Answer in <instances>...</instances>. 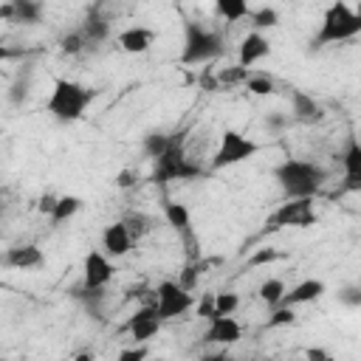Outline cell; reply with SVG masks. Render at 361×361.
I'll use <instances>...</instances> for the list:
<instances>
[{
  "label": "cell",
  "instance_id": "8",
  "mask_svg": "<svg viewBox=\"0 0 361 361\" xmlns=\"http://www.w3.org/2000/svg\"><path fill=\"white\" fill-rule=\"evenodd\" d=\"M195 305L192 293L186 288H180V282H161L155 288V310L161 316V322H169V319H180L189 313V307Z\"/></svg>",
  "mask_w": 361,
  "mask_h": 361
},
{
  "label": "cell",
  "instance_id": "28",
  "mask_svg": "<svg viewBox=\"0 0 361 361\" xmlns=\"http://www.w3.org/2000/svg\"><path fill=\"white\" fill-rule=\"evenodd\" d=\"M85 48H87V39H85V34H82L79 28H73V31H68V34L59 37V51L68 54V56H76V54H82Z\"/></svg>",
  "mask_w": 361,
  "mask_h": 361
},
{
  "label": "cell",
  "instance_id": "11",
  "mask_svg": "<svg viewBox=\"0 0 361 361\" xmlns=\"http://www.w3.org/2000/svg\"><path fill=\"white\" fill-rule=\"evenodd\" d=\"M341 166H344V183L341 192H361V141L355 135L347 138L341 149Z\"/></svg>",
  "mask_w": 361,
  "mask_h": 361
},
{
  "label": "cell",
  "instance_id": "26",
  "mask_svg": "<svg viewBox=\"0 0 361 361\" xmlns=\"http://www.w3.org/2000/svg\"><path fill=\"white\" fill-rule=\"evenodd\" d=\"M42 20V3L37 0H14V23H39Z\"/></svg>",
  "mask_w": 361,
  "mask_h": 361
},
{
  "label": "cell",
  "instance_id": "14",
  "mask_svg": "<svg viewBox=\"0 0 361 361\" xmlns=\"http://www.w3.org/2000/svg\"><path fill=\"white\" fill-rule=\"evenodd\" d=\"M133 245H135V243H133V237H130L124 220H116V223H110V226L102 231V251H104L110 259L127 257Z\"/></svg>",
  "mask_w": 361,
  "mask_h": 361
},
{
  "label": "cell",
  "instance_id": "13",
  "mask_svg": "<svg viewBox=\"0 0 361 361\" xmlns=\"http://www.w3.org/2000/svg\"><path fill=\"white\" fill-rule=\"evenodd\" d=\"M240 338H243V327H240V322L234 316H214V319H209V327L203 333L206 344H223V347L237 344Z\"/></svg>",
  "mask_w": 361,
  "mask_h": 361
},
{
  "label": "cell",
  "instance_id": "25",
  "mask_svg": "<svg viewBox=\"0 0 361 361\" xmlns=\"http://www.w3.org/2000/svg\"><path fill=\"white\" fill-rule=\"evenodd\" d=\"M285 293H288V288H285V282H282L279 276H271V279H265V282L259 285V299H262L268 307L282 305Z\"/></svg>",
  "mask_w": 361,
  "mask_h": 361
},
{
  "label": "cell",
  "instance_id": "24",
  "mask_svg": "<svg viewBox=\"0 0 361 361\" xmlns=\"http://www.w3.org/2000/svg\"><path fill=\"white\" fill-rule=\"evenodd\" d=\"M124 226H127V231H130L133 243H138V240H144V237L152 231L155 220H152L149 214H144V212H130V214L124 217Z\"/></svg>",
  "mask_w": 361,
  "mask_h": 361
},
{
  "label": "cell",
  "instance_id": "17",
  "mask_svg": "<svg viewBox=\"0 0 361 361\" xmlns=\"http://www.w3.org/2000/svg\"><path fill=\"white\" fill-rule=\"evenodd\" d=\"M79 31L85 34L87 45L104 42V39L110 37V17L104 14L102 6H90L87 14H85V20H82V25H79Z\"/></svg>",
  "mask_w": 361,
  "mask_h": 361
},
{
  "label": "cell",
  "instance_id": "1",
  "mask_svg": "<svg viewBox=\"0 0 361 361\" xmlns=\"http://www.w3.org/2000/svg\"><path fill=\"white\" fill-rule=\"evenodd\" d=\"M274 180L279 183V189L288 200H302V197H313L324 186L327 169L316 161L285 158L282 164L274 166Z\"/></svg>",
  "mask_w": 361,
  "mask_h": 361
},
{
  "label": "cell",
  "instance_id": "18",
  "mask_svg": "<svg viewBox=\"0 0 361 361\" xmlns=\"http://www.w3.org/2000/svg\"><path fill=\"white\" fill-rule=\"evenodd\" d=\"M152 39H155V31L147 25H130L116 37V42L124 54H147L152 48Z\"/></svg>",
  "mask_w": 361,
  "mask_h": 361
},
{
  "label": "cell",
  "instance_id": "30",
  "mask_svg": "<svg viewBox=\"0 0 361 361\" xmlns=\"http://www.w3.org/2000/svg\"><path fill=\"white\" fill-rule=\"evenodd\" d=\"M237 307H240V296L234 290L214 293V316H234Z\"/></svg>",
  "mask_w": 361,
  "mask_h": 361
},
{
  "label": "cell",
  "instance_id": "19",
  "mask_svg": "<svg viewBox=\"0 0 361 361\" xmlns=\"http://www.w3.org/2000/svg\"><path fill=\"white\" fill-rule=\"evenodd\" d=\"M290 110H293V118L302 121V124H316V121L324 118V107L313 96H307L305 90L290 93Z\"/></svg>",
  "mask_w": 361,
  "mask_h": 361
},
{
  "label": "cell",
  "instance_id": "15",
  "mask_svg": "<svg viewBox=\"0 0 361 361\" xmlns=\"http://www.w3.org/2000/svg\"><path fill=\"white\" fill-rule=\"evenodd\" d=\"M45 262V254L42 248H37L34 243H25V245H11L6 248L3 254V265L11 268V271H34Z\"/></svg>",
  "mask_w": 361,
  "mask_h": 361
},
{
  "label": "cell",
  "instance_id": "9",
  "mask_svg": "<svg viewBox=\"0 0 361 361\" xmlns=\"http://www.w3.org/2000/svg\"><path fill=\"white\" fill-rule=\"evenodd\" d=\"M113 276H116L113 259L102 248L87 251V257L82 262V288H87V290H104L113 282Z\"/></svg>",
  "mask_w": 361,
  "mask_h": 361
},
{
  "label": "cell",
  "instance_id": "31",
  "mask_svg": "<svg viewBox=\"0 0 361 361\" xmlns=\"http://www.w3.org/2000/svg\"><path fill=\"white\" fill-rule=\"evenodd\" d=\"M245 87L254 96H271V93H276V82L271 76H265V73H251L248 82H245Z\"/></svg>",
  "mask_w": 361,
  "mask_h": 361
},
{
  "label": "cell",
  "instance_id": "29",
  "mask_svg": "<svg viewBox=\"0 0 361 361\" xmlns=\"http://www.w3.org/2000/svg\"><path fill=\"white\" fill-rule=\"evenodd\" d=\"M285 324H296V307H285V305L271 307L265 327H268V330H274V327H285Z\"/></svg>",
  "mask_w": 361,
  "mask_h": 361
},
{
  "label": "cell",
  "instance_id": "16",
  "mask_svg": "<svg viewBox=\"0 0 361 361\" xmlns=\"http://www.w3.org/2000/svg\"><path fill=\"white\" fill-rule=\"evenodd\" d=\"M268 54H271V42H268L265 34H259V31H248V34L240 39L237 56H240V65H243V68H251V65L262 62Z\"/></svg>",
  "mask_w": 361,
  "mask_h": 361
},
{
  "label": "cell",
  "instance_id": "42",
  "mask_svg": "<svg viewBox=\"0 0 361 361\" xmlns=\"http://www.w3.org/2000/svg\"><path fill=\"white\" fill-rule=\"evenodd\" d=\"M330 361H333V358H330Z\"/></svg>",
  "mask_w": 361,
  "mask_h": 361
},
{
  "label": "cell",
  "instance_id": "4",
  "mask_svg": "<svg viewBox=\"0 0 361 361\" xmlns=\"http://www.w3.org/2000/svg\"><path fill=\"white\" fill-rule=\"evenodd\" d=\"M200 175H203V166L195 164L189 158V152H186V135L183 133H172L169 149L158 161H152L149 180L164 186V183H172V180H195Z\"/></svg>",
  "mask_w": 361,
  "mask_h": 361
},
{
  "label": "cell",
  "instance_id": "3",
  "mask_svg": "<svg viewBox=\"0 0 361 361\" xmlns=\"http://www.w3.org/2000/svg\"><path fill=\"white\" fill-rule=\"evenodd\" d=\"M361 34V6L353 8L350 3H330L322 14L319 31L313 37V48H324V45H336V42H347L353 37Z\"/></svg>",
  "mask_w": 361,
  "mask_h": 361
},
{
  "label": "cell",
  "instance_id": "23",
  "mask_svg": "<svg viewBox=\"0 0 361 361\" xmlns=\"http://www.w3.org/2000/svg\"><path fill=\"white\" fill-rule=\"evenodd\" d=\"M214 11L226 20V23H240V20H248L251 17V6L243 3V0H220L214 6Z\"/></svg>",
  "mask_w": 361,
  "mask_h": 361
},
{
  "label": "cell",
  "instance_id": "22",
  "mask_svg": "<svg viewBox=\"0 0 361 361\" xmlns=\"http://www.w3.org/2000/svg\"><path fill=\"white\" fill-rule=\"evenodd\" d=\"M79 209H82V197H76V195H59L56 209H54V214H51L48 220H51L54 228H59L62 223H68L71 217H76Z\"/></svg>",
  "mask_w": 361,
  "mask_h": 361
},
{
  "label": "cell",
  "instance_id": "37",
  "mask_svg": "<svg viewBox=\"0 0 361 361\" xmlns=\"http://www.w3.org/2000/svg\"><path fill=\"white\" fill-rule=\"evenodd\" d=\"M305 361H330V355L322 347H310V350H305Z\"/></svg>",
  "mask_w": 361,
  "mask_h": 361
},
{
  "label": "cell",
  "instance_id": "33",
  "mask_svg": "<svg viewBox=\"0 0 361 361\" xmlns=\"http://www.w3.org/2000/svg\"><path fill=\"white\" fill-rule=\"evenodd\" d=\"M276 259H279V251H274V248H262V251H257V254L248 257V268L271 265V262H276Z\"/></svg>",
  "mask_w": 361,
  "mask_h": 361
},
{
  "label": "cell",
  "instance_id": "27",
  "mask_svg": "<svg viewBox=\"0 0 361 361\" xmlns=\"http://www.w3.org/2000/svg\"><path fill=\"white\" fill-rule=\"evenodd\" d=\"M251 25H254V31H265V28H276L279 25V11L276 8H271V6H259V8H251Z\"/></svg>",
  "mask_w": 361,
  "mask_h": 361
},
{
  "label": "cell",
  "instance_id": "2",
  "mask_svg": "<svg viewBox=\"0 0 361 361\" xmlns=\"http://www.w3.org/2000/svg\"><path fill=\"white\" fill-rule=\"evenodd\" d=\"M96 99V90L76 82V79H54L51 85V93H48V102H45V113L59 121V124H73L79 118H85L90 102Z\"/></svg>",
  "mask_w": 361,
  "mask_h": 361
},
{
  "label": "cell",
  "instance_id": "7",
  "mask_svg": "<svg viewBox=\"0 0 361 361\" xmlns=\"http://www.w3.org/2000/svg\"><path fill=\"white\" fill-rule=\"evenodd\" d=\"M319 214L313 209V197H302V200H288L282 203L268 220H265V231H279V228H307V226H316Z\"/></svg>",
  "mask_w": 361,
  "mask_h": 361
},
{
  "label": "cell",
  "instance_id": "32",
  "mask_svg": "<svg viewBox=\"0 0 361 361\" xmlns=\"http://www.w3.org/2000/svg\"><path fill=\"white\" fill-rule=\"evenodd\" d=\"M248 76H251L248 68H243V65H231V68H223V71L217 73V82H220V85H240V82L245 85Z\"/></svg>",
  "mask_w": 361,
  "mask_h": 361
},
{
  "label": "cell",
  "instance_id": "40",
  "mask_svg": "<svg viewBox=\"0 0 361 361\" xmlns=\"http://www.w3.org/2000/svg\"><path fill=\"white\" fill-rule=\"evenodd\" d=\"M73 361H96V355H93V353H79Z\"/></svg>",
  "mask_w": 361,
  "mask_h": 361
},
{
  "label": "cell",
  "instance_id": "21",
  "mask_svg": "<svg viewBox=\"0 0 361 361\" xmlns=\"http://www.w3.org/2000/svg\"><path fill=\"white\" fill-rule=\"evenodd\" d=\"M172 144V133H164V130H149L144 138H141V149L149 161H158Z\"/></svg>",
  "mask_w": 361,
  "mask_h": 361
},
{
  "label": "cell",
  "instance_id": "38",
  "mask_svg": "<svg viewBox=\"0 0 361 361\" xmlns=\"http://www.w3.org/2000/svg\"><path fill=\"white\" fill-rule=\"evenodd\" d=\"M135 180H133V172L130 169H124V172H118V178H116V186L118 189H127V186H133Z\"/></svg>",
  "mask_w": 361,
  "mask_h": 361
},
{
  "label": "cell",
  "instance_id": "41",
  "mask_svg": "<svg viewBox=\"0 0 361 361\" xmlns=\"http://www.w3.org/2000/svg\"><path fill=\"white\" fill-rule=\"evenodd\" d=\"M200 361H206V358H200Z\"/></svg>",
  "mask_w": 361,
  "mask_h": 361
},
{
  "label": "cell",
  "instance_id": "43",
  "mask_svg": "<svg viewBox=\"0 0 361 361\" xmlns=\"http://www.w3.org/2000/svg\"><path fill=\"white\" fill-rule=\"evenodd\" d=\"M158 361H161V358H158Z\"/></svg>",
  "mask_w": 361,
  "mask_h": 361
},
{
  "label": "cell",
  "instance_id": "36",
  "mask_svg": "<svg viewBox=\"0 0 361 361\" xmlns=\"http://www.w3.org/2000/svg\"><path fill=\"white\" fill-rule=\"evenodd\" d=\"M197 316H203V319H214V296H206V299L197 305Z\"/></svg>",
  "mask_w": 361,
  "mask_h": 361
},
{
  "label": "cell",
  "instance_id": "5",
  "mask_svg": "<svg viewBox=\"0 0 361 361\" xmlns=\"http://www.w3.org/2000/svg\"><path fill=\"white\" fill-rule=\"evenodd\" d=\"M226 48V39L217 28L203 25L197 20L183 23V45H180V62L183 65H206L217 59Z\"/></svg>",
  "mask_w": 361,
  "mask_h": 361
},
{
  "label": "cell",
  "instance_id": "12",
  "mask_svg": "<svg viewBox=\"0 0 361 361\" xmlns=\"http://www.w3.org/2000/svg\"><path fill=\"white\" fill-rule=\"evenodd\" d=\"M164 220L166 226L186 243V245H195V231H192V212L186 203H178V200H164Z\"/></svg>",
  "mask_w": 361,
  "mask_h": 361
},
{
  "label": "cell",
  "instance_id": "6",
  "mask_svg": "<svg viewBox=\"0 0 361 361\" xmlns=\"http://www.w3.org/2000/svg\"><path fill=\"white\" fill-rule=\"evenodd\" d=\"M257 152H259V144H257L254 138L243 135L240 130H223L220 144H217V149H214V155H212L209 166H212V169L237 166V164H243V161L254 158Z\"/></svg>",
  "mask_w": 361,
  "mask_h": 361
},
{
  "label": "cell",
  "instance_id": "39",
  "mask_svg": "<svg viewBox=\"0 0 361 361\" xmlns=\"http://www.w3.org/2000/svg\"><path fill=\"white\" fill-rule=\"evenodd\" d=\"M206 361H234L231 355H226V353H212V355H203Z\"/></svg>",
  "mask_w": 361,
  "mask_h": 361
},
{
  "label": "cell",
  "instance_id": "20",
  "mask_svg": "<svg viewBox=\"0 0 361 361\" xmlns=\"http://www.w3.org/2000/svg\"><path fill=\"white\" fill-rule=\"evenodd\" d=\"M319 296H324V282H322V279H302V282H296L293 288H288L282 305H285V307H299V305L316 302Z\"/></svg>",
  "mask_w": 361,
  "mask_h": 361
},
{
  "label": "cell",
  "instance_id": "10",
  "mask_svg": "<svg viewBox=\"0 0 361 361\" xmlns=\"http://www.w3.org/2000/svg\"><path fill=\"white\" fill-rule=\"evenodd\" d=\"M161 324H164V322H161L155 305H147V307H138V310L130 316V322H127V333H130V338H133L135 344H147L149 338L158 336Z\"/></svg>",
  "mask_w": 361,
  "mask_h": 361
},
{
  "label": "cell",
  "instance_id": "34",
  "mask_svg": "<svg viewBox=\"0 0 361 361\" xmlns=\"http://www.w3.org/2000/svg\"><path fill=\"white\" fill-rule=\"evenodd\" d=\"M147 355H149L147 344H135V347L121 350V353H118V361H147Z\"/></svg>",
  "mask_w": 361,
  "mask_h": 361
},
{
  "label": "cell",
  "instance_id": "35",
  "mask_svg": "<svg viewBox=\"0 0 361 361\" xmlns=\"http://www.w3.org/2000/svg\"><path fill=\"white\" fill-rule=\"evenodd\" d=\"M56 200H59L56 195H42V197H39V203H37V209H39L42 214H48V217H51V214H54V209H56Z\"/></svg>",
  "mask_w": 361,
  "mask_h": 361
}]
</instances>
